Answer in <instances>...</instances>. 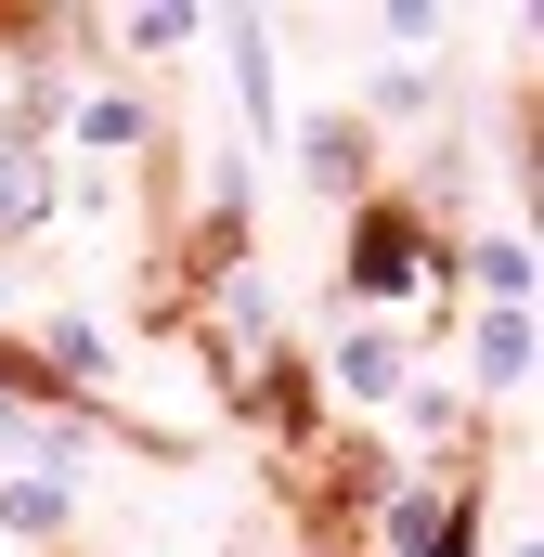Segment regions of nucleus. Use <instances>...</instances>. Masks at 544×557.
I'll list each match as a JSON object with an SVG mask.
<instances>
[{"label":"nucleus","instance_id":"1","mask_svg":"<svg viewBox=\"0 0 544 557\" xmlns=\"http://www.w3.org/2000/svg\"><path fill=\"white\" fill-rule=\"evenodd\" d=\"M39 221H52V156H39L26 131H0V247L39 234Z\"/></svg>","mask_w":544,"mask_h":557},{"label":"nucleus","instance_id":"3","mask_svg":"<svg viewBox=\"0 0 544 557\" xmlns=\"http://www.w3.org/2000/svg\"><path fill=\"white\" fill-rule=\"evenodd\" d=\"M480 376H493V389L532 376V311H493V324H480Z\"/></svg>","mask_w":544,"mask_h":557},{"label":"nucleus","instance_id":"2","mask_svg":"<svg viewBox=\"0 0 544 557\" xmlns=\"http://www.w3.org/2000/svg\"><path fill=\"white\" fill-rule=\"evenodd\" d=\"M350 273H363V298H403V285L428 273V247H415L403 208H363V260H350Z\"/></svg>","mask_w":544,"mask_h":557},{"label":"nucleus","instance_id":"4","mask_svg":"<svg viewBox=\"0 0 544 557\" xmlns=\"http://www.w3.org/2000/svg\"><path fill=\"white\" fill-rule=\"evenodd\" d=\"M78 143H118V156H131V143H156V117L118 104V91H91V104H78Z\"/></svg>","mask_w":544,"mask_h":557},{"label":"nucleus","instance_id":"6","mask_svg":"<svg viewBox=\"0 0 544 557\" xmlns=\"http://www.w3.org/2000/svg\"><path fill=\"white\" fill-rule=\"evenodd\" d=\"M0 519H13V532H65V480H13Z\"/></svg>","mask_w":544,"mask_h":557},{"label":"nucleus","instance_id":"5","mask_svg":"<svg viewBox=\"0 0 544 557\" xmlns=\"http://www.w3.org/2000/svg\"><path fill=\"white\" fill-rule=\"evenodd\" d=\"M337 376L376 403V389H403V350H390V337H350V350H337Z\"/></svg>","mask_w":544,"mask_h":557},{"label":"nucleus","instance_id":"7","mask_svg":"<svg viewBox=\"0 0 544 557\" xmlns=\"http://www.w3.org/2000/svg\"><path fill=\"white\" fill-rule=\"evenodd\" d=\"M480 285H493V311H532V247H480Z\"/></svg>","mask_w":544,"mask_h":557}]
</instances>
